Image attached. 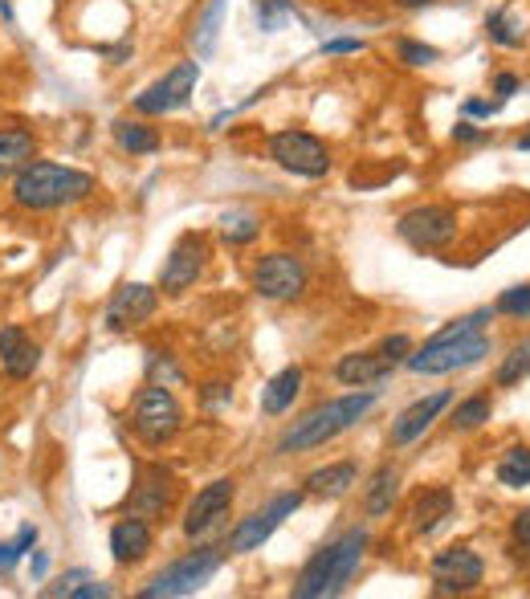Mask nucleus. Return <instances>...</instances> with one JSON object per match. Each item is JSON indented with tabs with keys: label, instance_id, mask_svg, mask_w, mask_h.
I'll list each match as a JSON object with an SVG mask.
<instances>
[{
	"label": "nucleus",
	"instance_id": "nucleus-50",
	"mask_svg": "<svg viewBox=\"0 0 530 599\" xmlns=\"http://www.w3.org/2000/svg\"><path fill=\"white\" fill-rule=\"evenodd\" d=\"M0 474H4V461H0Z\"/></svg>",
	"mask_w": 530,
	"mask_h": 599
},
{
	"label": "nucleus",
	"instance_id": "nucleus-8",
	"mask_svg": "<svg viewBox=\"0 0 530 599\" xmlns=\"http://www.w3.org/2000/svg\"><path fill=\"white\" fill-rule=\"evenodd\" d=\"M269 160L278 163L282 172H294L303 180H323L330 172V148L310 131H278L269 135Z\"/></svg>",
	"mask_w": 530,
	"mask_h": 599
},
{
	"label": "nucleus",
	"instance_id": "nucleus-21",
	"mask_svg": "<svg viewBox=\"0 0 530 599\" xmlns=\"http://www.w3.org/2000/svg\"><path fill=\"white\" fill-rule=\"evenodd\" d=\"M391 375V363L379 355V351H351V355H343L335 363V379L347 387H371L379 379H388Z\"/></svg>",
	"mask_w": 530,
	"mask_h": 599
},
{
	"label": "nucleus",
	"instance_id": "nucleus-40",
	"mask_svg": "<svg viewBox=\"0 0 530 599\" xmlns=\"http://www.w3.org/2000/svg\"><path fill=\"white\" fill-rule=\"evenodd\" d=\"M111 596V583H102V579H86V583L78 587L70 599H106Z\"/></svg>",
	"mask_w": 530,
	"mask_h": 599
},
{
	"label": "nucleus",
	"instance_id": "nucleus-26",
	"mask_svg": "<svg viewBox=\"0 0 530 599\" xmlns=\"http://www.w3.org/2000/svg\"><path fill=\"white\" fill-rule=\"evenodd\" d=\"M111 135L126 155H155V151H160V131L140 123V119H114Z\"/></svg>",
	"mask_w": 530,
	"mask_h": 599
},
{
	"label": "nucleus",
	"instance_id": "nucleus-18",
	"mask_svg": "<svg viewBox=\"0 0 530 599\" xmlns=\"http://www.w3.org/2000/svg\"><path fill=\"white\" fill-rule=\"evenodd\" d=\"M152 547H155V530L140 514H126V518H119V522L111 526V559L119 562V567L143 562L152 555Z\"/></svg>",
	"mask_w": 530,
	"mask_h": 599
},
{
	"label": "nucleus",
	"instance_id": "nucleus-36",
	"mask_svg": "<svg viewBox=\"0 0 530 599\" xmlns=\"http://www.w3.org/2000/svg\"><path fill=\"white\" fill-rule=\"evenodd\" d=\"M376 351L391 363V367H396V363H405L408 355H412V338H408V335H388Z\"/></svg>",
	"mask_w": 530,
	"mask_h": 599
},
{
	"label": "nucleus",
	"instance_id": "nucleus-16",
	"mask_svg": "<svg viewBox=\"0 0 530 599\" xmlns=\"http://www.w3.org/2000/svg\"><path fill=\"white\" fill-rule=\"evenodd\" d=\"M172 494H176V481L167 474L164 465H143L140 469V481L131 489V498H126V510L140 514V518H164L172 510Z\"/></svg>",
	"mask_w": 530,
	"mask_h": 599
},
{
	"label": "nucleus",
	"instance_id": "nucleus-22",
	"mask_svg": "<svg viewBox=\"0 0 530 599\" xmlns=\"http://www.w3.org/2000/svg\"><path fill=\"white\" fill-rule=\"evenodd\" d=\"M351 486H359V465L355 461H330L303 481L306 498H327V501L351 494Z\"/></svg>",
	"mask_w": 530,
	"mask_h": 599
},
{
	"label": "nucleus",
	"instance_id": "nucleus-38",
	"mask_svg": "<svg viewBox=\"0 0 530 599\" xmlns=\"http://www.w3.org/2000/svg\"><path fill=\"white\" fill-rule=\"evenodd\" d=\"M21 559H26V550L17 547V538H0V575H13Z\"/></svg>",
	"mask_w": 530,
	"mask_h": 599
},
{
	"label": "nucleus",
	"instance_id": "nucleus-19",
	"mask_svg": "<svg viewBox=\"0 0 530 599\" xmlns=\"http://www.w3.org/2000/svg\"><path fill=\"white\" fill-rule=\"evenodd\" d=\"M0 367L9 379H29L41 367V347L17 323L0 326Z\"/></svg>",
	"mask_w": 530,
	"mask_h": 599
},
{
	"label": "nucleus",
	"instance_id": "nucleus-3",
	"mask_svg": "<svg viewBox=\"0 0 530 599\" xmlns=\"http://www.w3.org/2000/svg\"><path fill=\"white\" fill-rule=\"evenodd\" d=\"M371 408H376V392H351V396H339V399H323L318 408H310L303 420H294V425L282 433L274 453L291 457V453L323 449V445H330L335 437H343L347 428L359 425Z\"/></svg>",
	"mask_w": 530,
	"mask_h": 599
},
{
	"label": "nucleus",
	"instance_id": "nucleus-37",
	"mask_svg": "<svg viewBox=\"0 0 530 599\" xmlns=\"http://www.w3.org/2000/svg\"><path fill=\"white\" fill-rule=\"evenodd\" d=\"M86 579H90V571H70V575H62V579H58L53 587H45V596H53V599L65 596V599H70V596L78 591V587L86 583Z\"/></svg>",
	"mask_w": 530,
	"mask_h": 599
},
{
	"label": "nucleus",
	"instance_id": "nucleus-45",
	"mask_svg": "<svg viewBox=\"0 0 530 599\" xmlns=\"http://www.w3.org/2000/svg\"><path fill=\"white\" fill-rule=\"evenodd\" d=\"M453 139H457V143H478V139H486V131H481V126H473V123H457Z\"/></svg>",
	"mask_w": 530,
	"mask_h": 599
},
{
	"label": "nucleus",
	"instance_id": "nucleus-44",
	"mask_svg": "<svg viewBox=\"0 0 530 599\" xmlns=\"http://www.w3.org/2000/svg\"><path fill=\"white\" fill-rule=\"evenodd\" d=\"M233 399V387L228 384H208L204 387V404H228Z\"/></svg>",
	"mask_w": 530,
	"mask_h": 599
},
{
	"label": "nucleus",
	"instance_id": "nucleus-43",
	"mask_svg": "<svg viewBox=\"0 0 530 599\" xmlns=\"http://www.w3.org/2000/svg\"><path fill=\"white\" fill-rule=\"evenodd\" d=\"M493 94H498V99H510V94H518V78L514 74H498L493 78Z\"/></svg>",
	"mask_w": 530,
	"mask_h": 599
},
{
	"label": "nucleus",
	"instance_id": "nucleus-10",
	"mask_svg": "<svg viewBox=\"0 0 530 599\" xmlns=\"http://www.w3.org/2000/svg\"><path fill=\"white\" fill-rule=\"evenodd\" d=\"M396 233L420 253L445 250L457 237V213L449 204H417L396 221Z\"/></svg>",
	"mask_w": 530,
	"mask_h": 599
},
{
	"label": "nucleus",
	"instance_id": "nucleus-4",
	"mask_svg": "<svg viewBox=\"0 0 530 599\" xmlns=\"http://www.w3.org/2000/svg\"><path fill=\"white\" fill-rule=\"evenodd\" d=\"M184 428V408L172 396L167 384H147L135 392L131 404V433L147 445V449H164L167 440H176V433Z\"/></svg>",
	"mask_w": 530,
	"mask_h": 599
},
{
	"label": "nucleus",
	"instance_id": "nucleus-23",
	"mask_svg": "<svg viewBox=\"0 0 530 599\" xmlns=\"http://www.w3.org/2000/svg\"><path fill=\"white\" fill-rule=\"evenodd\" d=\"M33 160H38V135L29 126H0V180H13Z\"/></svg>",
	"mask_w": 530,
	"mask_h": 599
},
{
	"label": "nucleus",
	"instance_id": "nucleus-20",
	"mask_svg": "<svg viewBox=\"0 0 530 599\" xmlns=\"http://www.w3.org/2000/svg\"><path fill=\"white\" fill-rule=\"evenodd\" d=\"M453 489L449 486H429L420 489L417 501H412V510H408V526H412V535H432L445 518H453Z\"/></svg>",
	"mask_w": 530,
	"mask_h": 599
},
{
	"label": "nucleus",
	"instance_id": "nucleus-34",
	"mask_svg": "<svg viewBox=\"0 0 530 599\" xmlns=\"http://www.w3.org/2000/svg\"><path fill=\"white\" fill-rule=\"evenodd\" d=\"M396 58H400L405 65H432L437 58H441V50H437V45H425V41L400 38L396 41Z\"/></svg>",
	"mask_w": 530,
	"mask_h": 599
},
{
	"label": "nucleus",
	"instance_id": "nucleus-1",
	"mask_svg": "<svg viewBox=\"0 0 530 599\" xmlns=\"http://www.w3.org/2000/svg\"><path fill=\"white\" fill-rule=\"evenodd\" d=\"M94 187H99V180L90 172H82V167L33 160L13 175L9 200H13L21 213H58V209H74V204L90 200Z\"/></svg>",
	"mask_w": 530,
	"mask_h": 599
},
{
	"label": "nucleus",
	"instance_id": "nucleus-29",
	"mask_svg": "<svg viewBox=\"0 0 530 599\" xmlns=\"http://www.w3.org/2000/svg\"><path fill=\"white\" fill-rule=\"evenodd\" d=\"M486 33H490L493 45H506V50H514V45H522V17L514 13V9H502V13H493L490 21H486Z\"/></svg>",
	"mask_w": 530,
	"mask_h": 599
},
{
	"label": "nucleus",
	"instance_id": "nucleus-28",
	"mask_svg": "<svg viewBox=\"0 0 530 599\" xmlns=\"http://www.w3.org/2000/svg\"><path fill=\"white\" fill-rule=\"evenodd\" d=\"M221 237L228 245H249V241L262 237V216L249 213V209H233V213L221 216Z\"/></svg>",
	"mask_w": 530,
	"mask_h": 599
},
{
	"label": "nucleus",
	"instance_id": "nucleus-49",
	"mask_svg": "<svg viewBox=\"0 0 530 599\" xmlns=\"http://www.w3.org/2000/svg\"><path fill=\"white\" fill-rule=\"evenodd\" d=\"M518 151H530V131L522 139H518Z\"/></svg>",
	"mask_w": 530,
	"mask_h": 599
},
{
	"label": "nucleus",
	"instance_id": "nucleus-7",
	"mask_svg": "<svg viewBox=\"0 0 530 599\" xmlns=\"http://www.w3.org/2000/svg\"><path fill=\"white\" fill-rule=\"evenodd\" d=\"M249 282L265 302H298L310 286V270L294 253H265L253 265Z\"/></svg>",
	"mask_w": 530,
	"mask_h": 599
},
{
	"label": "nucleus",
	"instance_id": "nucleus-13",
	"mask_svg": "<svg viewBox=\"0 0 530 599\" xmlns=\"http://www.w3.org/2000/svg\"><path fill=\"white\" fill-rule=\"evenodd\" d=\"M155 311H160V290L143 286V282H126V286L114 290L111 302H106L102 326H106L111 335H126V331H135V326L147 323Z\"/></svg>",
	"mask_w": 530,
	"mask_h": 599
},
{
	"label": "nucleus",
	"instance_id": "nucleus-33",
	"mask_svg": "<svg viewBox=\"0 0 530 599\" xmlns=\"http://www.w3.org/2000/svg\"><path fill=\"white\" fill-rule=\"evenodd\" d=\"M253 9H257V21H262L265 33H278L294 17V0H257Z\"/></svg>",
	"mask_w": 530,
	"mask_h": 599
},
{
	"label": "nucleus",
	"instance_id": "nucleus-12",
	"mask_svg": "<svg viewBox=\"0 0 530 599\" xmlns=\"http://www.w3.org/2000/svg\"><path fill=\"white\" fill-rule=\"evenodd\" d=\"M196 82H201V62H176L160 82L135 94V111L140 114H172L180 106H188L192 94H196Z\"/></svg>",
	"mask_w": 530,
	"mask_h": 599
},
{
	"label": "nucleus",
	"instance_id": "nucleus-17",
	"mask_svg": "<svg viewBox=\"0 0 530 599\" xmlns=\"http://www.w3.org/2000/svg\"><path fill=\"white\" fill-rule=\"evenodd\" d=\"M449 399H453V392H432V396L417 399V404H408L405 413L391 420V449H405V445H412V440H420L425 433L432 428V420L449 408Z\"/></svg>",
	"mask_w": 530,
	"mask_h": 599
},
{
	"label": "nucleus",
	"instance_id": "nucleus-11",
	"mask_svg": "<svg viewBox=\"0 0 530 599\" xmlns=\"http://www.w3.org/2000/svg\"><path fill=\"white\" fill-rule=\"evenodd\" d=\"M486 579V562L473 547H449L432 555V591L437 596H466Z\"/></svg>",
	"mask_w": 530,
	"mask_h": 599
},
{
	"label": "nucleus",
	"instance_id": "nucleus-9",
	"mask_svg": "<svg viewBox=\"0 0 530 599\" xmlns=\"http://www.w3.org/2000/svg\"><path fill=\"white\" fill-rule=\"evenodd\" d=\"M303 498H306V489H294V494L269 498L262 510H253L249 518H241V522L228 530L225 550L228 555H249V550H257L262 542H269V535H274V530H278V526L286 522L298 506H303Z\"/></svg>",
	"mask_w": 530,
	"mask_h": 599
},
{
	"label": "nucleus",
	"instance_id": "nucleus-6",
	"mask_svg": "<svg viewBox=\"0 0 530 599\" xmlns=\"http://www.w3.org/2000/svg\"><path fill=\"white\" fill-rule=\"evenodd\" d=\"M490 355V338L481 335H457V338H429L420 351L408 355V372L417 375H449L461 372V367H473Z\"/></svg>",
	"mask_w": 530,
	"mask_h": 599
},
{
	"label": "nucleus",
	"instance_id": "nucleus-31",
	"mask_svg": "<svg viewBox=\"0 0 530 599\" xmlns=\"http://www.w3.org/2000/svg\"><path fill=\"white\" fill-rule=\"evenodd\" d=\"M490 416H493L490 396H469L453 408V428L457 433H473V428H481Z\"/></svg>",
	"mask_w": 530,
	"mask_h": 599
},
{
	"label": "nucleus",
	"instance_id": "nucleus-35",
	"mask_svg": "<svg viewBox=\"0 0 530 599\" xmlns=\"http://www.w3.org/2000/svg\"><path fill=\"white\" fill-rule=\"evenodd\" d=\"M498 314H510V318H530V282L527 286H510L502 298L493 302Z\"/></svg>",
	"mask_w": 530,
	"mask_h": 599
},
{
	"label": "nucleus",
	"instance_id": "nucleus-5",
	"mask_svg": "<svg viewBox=\"0 0 530 599\" xmlns=\"http://www.w3.org/2000/svg\"><path fill=\"white\" fill-rule=\"evenodd\" d=\"M225 547H196L188 550L184 559L167 562L164 571L155 575L152 583L140 587V599H180V596H196L225 562Z\"/></svg>",
	"mask_w": 530,
	"mask_h": 599
},
{
	"label": "nucleus",
	"instance_id": "nucleus-41",
	"mask_svg": "<svg viewBox=\"0 0 530 599\" xmlns=\"http://www.w3.org/2000/svg\"><path fill=\"white\" fill-rule=\"evenodd\" d=\"M323 53H364V41H359V38H335V41H323Z\"/></svg>",
	"mask_w": 530,
	"mask_h": 599
},
{
	"label": "nucleus",
	"instance_id": "nucleus-14",
	"mask_svg": "<svg viewBox=\"0 0 530 599\" xmlns=\"http://www.w3.org/2000/svg\"><path fill=\"white\" fill-rule=\"evenodd\" d=\"M204 265H208V237L204 233H184L167 253L164 270H160V290L164 294H184V290L201 282Z\"/></svg>",
	"mask_w": 530,
	"mask_h": 599
},
{
	"label": "nucleus",
	"instance_id": "nucleus-2",
	"mask_svg": "<svg viewBox=\"0 0 530 599\" xmlns=\"http://www.w3.org/2000/svg\"><path fill=\"white\" fill-rule=\"evenodd\" d=\"M371 547V535L364 526H351L343 530L335 542L318 550L315 559H306V567L298 571V583H294V599H330L343 596L351 579L364 567V555Z\"/></svg>",
	"mask_w": 530,
	"mask_h": 599
},
{
	"label": "nucleus",
	"instance_id": "nucleus-25",
	"mask_svg": "<svg viewBox=\"0 0 530 599\" xmlns=\"http://www.w3.org/2000/svg\"><path fill=\"white\" fill-rule=\"evenodd\" d=\"M396 494H400V469H396V465H379L376 474L367 477L364 510L371 514V518H384V514H391V506H396Z\"/></svg>",
	"mask_w": 530,
	"mask_h": 599
},
{
	"label": "nucleus",
	"instance_id": "nucleus-32",
	"mask_svg": "<svg viewBox=\"0 0 530 599\" xmlns=\"http://www.w3.org/2000/svg\"><path fill=\"white\" fill-rule=\"evenodd\" d=\"M527 375H530V338H522V343L510 347V355H506L502 367H498V387H514L522 384Z\"/></svg>",
	"mask_w": 530,
	"mask_h": 599
},
{
	"label": "nucleus",
	"instance_id": "nucleus-42",
	"mask_svg": "<svg viewBox=\"0 0 530 599\" xmlns=\"http://www.w3.org/2000/svg\"><path fill=\"white\" fill-rule=\"evenodd\" d=\"M498 111H502V99H493V102L469 99V102H466V114H478V119H490V114H498Z\"/></svg>",
	"mask_w": 530,
	"mask_h": 599
},
{
	"label": "nucleus",
	"instance_id": "nucleus-47",
	"mask_svg": "<svg viewBox=\"0 0 530 599\" xmlns=\"http://www.w3.org/2000/svg\"><path fill=\"white\" fill-rule=\"evenodd\" d=\"M29 571H33V579H45V571H50V555H45V550H38V555L29 559Z\"/></svg>",
	"mask_w": 530,
	"mask_h": 599
},
{
	"label": "nucleus",
	"instance_id": "nucleus-15",
	"mask_svg": "<svg viewBox=\"0 0 530 599\" xmlns=\"http://www.w3.org/2000/svg\"><path fill=\"white\" fill-rule=\"evenodd\" d=\"M233 498H237V481H233V477H216V481H208V486L188 501L184 535L204 538V535H213L216 526H225L228 510H233Z\"/></svg>",
	"mask_w": 530,
	"mask_h": 599
},
{
	"label": "nucleus",
	"instance_id": "nucleus-46",
	"mask_svg": "<svg viewBox=\"0 0 530 599\" xmlns=\"http://www.w3.org/2000/svg\"><path fill=\"white\" fill-rule=\"evenodd\" d=\"M17 547L26 550V555H29L33 547H38V526H33V522L21 526V530H17Z\"/></svg>",
	"mask_w": 530,
	"mask_h": 599
},
{
	"label": "nucleus",
	"instance_id": "nucleus-39",
	"mask_svg": "<svg viewBox=\"0 0 530 599\" xmlns=\"http://www.w3.org/2000/svg\"><path fill=\"white\" fill-rule=\"evenodd\" d=\"M510 535L522 550H530V510H518L514 522H510Z\"/></svg>",
	"mask_w": 530,
	"mask_h": 599
},
{
	"label": "nucleus",
	"instance_id": "nucleus-24",
	"mask_svg": "<svg viewBox=\"0 0 530 599\" xmlns=\"http://www.w3.org/2000/svg\"><path fill=\"white\" fill-rule=\"evenodd\" d=\"M303 367L298 363H291V367H282L269 384L262 387V413L265 416H282L294 408V399H298V392H303Z\"/></svg>",
	"mask_w": 530,
	"mask_h": 599
},
{
	"label": "nucleus",
	"instance_id": "nucleus-27",
	"mask_svg": "<svg viewBox=\"0 0 530 599\" xmlns=\"http://www.w3.org/2000/svg\"><path fill=\"white\" fill-rule=\"evenodd\" d=\"M221 21H225V0H208L192 26V45H196V58H213L216 38H221Z\"/></svg>",
	"mask_w": 530,
	"mask_h": 599
},
{
	"label": "nucleus",
	"instance_id": "nucleus-30",
	"mask_svg": "<svg viewBox=\"0 0 530 599\" xmlns=\"http://www.w3.org/2000/svg\"><path fill=\"white\" fill-rule=\"evenodd\" d=\"M493 474H498V481H502L506 489L530 486V449H522V445H518V449H510L502 461H498V469H493Z\"/></svg>",
	"mask_w": 530,
	"mask_h": 599
},
{
	"label": "nucleus",
	"instance_id": "nucleus-48",
	"mask_svg": "<svg viewBox=\"0 0 530 599\" xmlns=\"http://www.w3.org/2000/svg\"><path fill=\"white\" fill-rule=\"evenodd\" d=\"M396 9H408V13H417V9H429V4H437V0H391Z\"/></svg>",
	"mask_w": 530,
	"mask_h": 599
}]
</instances>
